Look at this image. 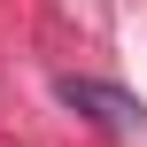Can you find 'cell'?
<instances>
[{"instance_id": "cell-1", "label": "cell", "mask_w": 147, "mask_h": 147, "mask_svg": "<svg viewBox=\"0 0 147 147\" xmlns=\"http://www.w3.org/2000/svg\"><path fill=\"white\" fill-rule=\"evenodd\" d=\"M54 93H62V109H78L101 132H147V101L124 93V85H109V78H62Z\"/></svg>"}]
</instances>
